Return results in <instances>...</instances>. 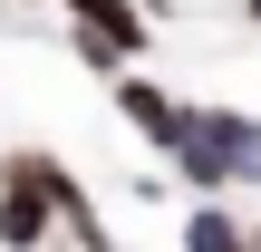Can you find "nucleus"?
<instances>
[{"instance_id": "f257e3e1", "label": "nucleus", "mask_w": 261, "mask_h": 252, "mask_svg": "<svg viewBox=\"0 0 261 252\" xmlns=\"http://www.w3.org/2000/svg\"><path fill=\"white\" fill-rule=\"evenodd\" d=\"M174 175L194 194H232V185H261V117H232V107H184V136L165 146Z\"/></svg>"}, {"instance_id": "f03ea898", "label": "nucleus", "mask_w": 261, "mask_h": 252, "mask_svg": "<svg viewBox=\"0 0 261 252\" xmlns=\"http://www.w3.org/2000/svg\"><path fill=\"white\" fill-rule=\"evenodd\" d=\"M68 194H77V185H68L58 155H10V165H0V243H10V252L48 243V223H58Z\"/></svg>"}, {"instance_id": "7ed1b4c3", "label": "nucleus", "mask_w": 261, "mask_h": 252, "mask_svg": "<svg viewBox=\"0 0 261 252\" xmlns=\"http://www.w3.org/2000/svg\"><path fill=\"white\" fill-rule=\"evenodd\" d=\"M116 117H126L145 146H174V136H184V107H174L155 78H136V68H116Z\"/></svg>"}, {"instance_id": "20e7f679", "label": "nucleus", "mask_w": 261, "mask_h": 252, "mask_svg": "<svg viewBox=\"0 0 261 252\" xmlns=\"http://www.w3.org/2000/svg\"><path fill=\"white\" fill-rule=\"evenodd\" d=\"M58 10H68L87 39H107L116 58H136V49H145V10H136V0H58Z\"/></svg>"}, {"instance_id": "39448f33", "label": "nucleus", "mask_w": 261, "mask_h": 252, "mask_svg": "<svg viewBox=\"0 0 261 252\" xmlns=\"http://www.w3.org/2000/svg\"><path fill=\"white\" fill-rule=\"evenodd\" d=\"M232 243H261L252 223H232L223 204H203V214H184V252H232Z\"/></svg>"}, {"instance_id": "423d86ee", "label": "nucleus", "mask_w": 261, "mask_h": 252, "mask_svg": "<svg viewBox=\"0 0 261 252\" xmlns=\"http://www.w3.org/2000/svg\"><path fill=\"white\" fill-rule=\"evenodd\" d=\"M252 29H261V0H252Z\"/></svg>"}]
</instances>
